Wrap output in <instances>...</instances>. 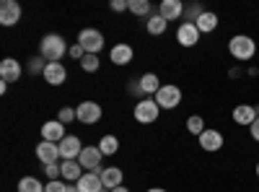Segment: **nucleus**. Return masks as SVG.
I'll return each mask as SVG.
<instances>
[{"mask_svg":"<svg viewBox=\"0 0 259 192\" xmlns=\"http://www.w3.org/2000/svg\"><path fill=\"white\" fill-rule=\"evenodd\" d=\"M177 42L182 47H194L200 42V29H197V24H189V21H184V24L179 26V31H177Z\"/></svg>","mask_w":259,"mask_h":192,"instance_id":"10","label":"nucleus"},{"mask_svg":"<svg viewBox=\"0 0 259 192\" xmlns=\"http://www.w3.org/2000/svg\"><path fill=\"white\" fill-rule=\"evenodd\" d=\"M187 130H189L192 135H197V138H200V135L207 130V127H205V120H202L200 114H192V117L187 120Z\"/></svg>","mask_w":259,"mask_h":192,"instance_id":"27","label":"nucleus"},{"mask_svg":"<svg viewBox=\"0 0 259 192\" xmlns=\"http://www.w3.org/2000/svg\"><path fill=\"white\" fill-rule=\"evenodd\" d=\"M60 166H62V179H68V182H78V179L83 177V166H80L75 159L62 161Z\"/></svg>","mask_w":259,"mask_h":192,"instance_id":"21","label":"nucleus"},{"mask_svg":"<svg viewBox=\"0 0 259 192\" xmlns=\"http://www.w3.org/2000/svg\"><path fill=\"white\" fill-rule=\"evenodd\" d=\"M166 26H168V21H166L163 16H158V13H153V16H148V24H145L148 34H153V36H158V34H163V31H166Z\"/></svg>","mask_w":259,"mask_h":192,"instance_id":"23","label":"nucleus"},{"mask_svg":"<svg viewBox=\"0 0 259 192\" xmlns=\"http://www.w3.org/2000/svg\"><path fill=\"white\" fill-rule=\"evenodd\" d=\"M130 94H143V89H140V78H133V81H130Z\"/></svg>","mask_w":259,"mask_h":192,"instance_id":"37","label":"nucleus"},{"mask_svg":"<svg viewBox=\"0 0 259 192\" xmlns=\"http://www.w3.org/2000/svg\"><path fill=\"white\" fill-rule=\"evenodd\" d=\"M57 145H60V159H62V161L78 159V156H80V151H83V143H80V138H78V135H65V140H62V143H57Z\"/></svg>","mask_w":259,"mask_h":192,"instance_id":"9","label":"nucleus"},{"mask_svg":"<svg viewBox=\"0 0 259 192\" xmlns=\"http://www.w3.org/2000/svg\"><path fill=\"white\" fill-rule=\"evenodd\" d=\"M158 112H161V106L156 104V99H140L135 104V120L140 125H153L158 120Z\"/></svg>","mask_w":259,"mask_h":192,"instance_id":"6","label":"nucleus"},{"mask_svg":"<svg viewBox=\"0 0 259 192\" xmlns=\"http://www.w3.org/2000/svg\"><path fill=\"white\" fill-rule=\"evenodd\" d=\"M45 81L50 83V86H62L65 78H68V70H65L62 62H47V68H45Z\"/></svg>","mask_w":259,"mask_h":192,"instance_id":"15","label":"nucleus"},{"mask_svg":"<svg viewBox=\"0 0 259 192\" xmlns=\"http://www.w3.org/2000/svg\"><path fill=\"white\" fill-rule=\"evenodd\" d=\"M99 151H101L104 156H114V153L119 151V140H117L114 135H104V138L99 140Z\"/></svg>","mask_w":259,"mask_h":192,"instance_id":"25","label":"nucleus"},{"mask_svg":"<svg viewBox=\"0 0 259 192\" xmlns=\"http://www.w3.org/2000/svg\"><path fill=\"white\" fill-rule=\"evenodd\" d=\"M65 192H80V189H78V184H68V187H65Z\"/></svg>","mask_w":259,"mask_h":192,"instance_id":"39","label":"nucleus"},{"mask_svg":"<svg viewBox=\"0 0 259 192\" xmlns=\"http://www.w3.org/2000/svg\"><path fill=\"white\" fill-rule=\"evenodd\" d=\"M256 177H259V161H256Z\"/></svg>","mask_w":259,"mask_h":192,"instance_id":"42","label":"nucleus"},{"mask_svg":"<svg viewBox=\"0 0 259 192\" xmlns=\"http://www.w3.org/2000/svg\"><path fill=\"white\" fill-rule=\"evenodd\" d=\"M197 29H200V34L215 31V29H218V16H215L212 11H205V13L197 18Z\"/></svg>","mask_w":259,"mask_h":192,"instance_id":"22","label":"nucleus"},{"mask_svg":"<svg viewBox=\"0 0 259 192\" xmlns=\"http://www.w3.org/2000/svg\"><path fill=\"white\" fill-rule=\"evenodd\" d=\"M45 68H47V60L41 57V55L29 60V73H31V75H36V73H45Z\"/></svg>","mask_w":259,"mask_h":192,"instance_id":"30","label":"nucleus"},{"mask_svg":"<svg viewBox=\"0 0 259 192\" xmlns=\"http://www.w3.org/2000/svg\"><path fill=\"white\" fill-rule=\"evenodd\" d=\"M57 120H60L62 125L73 122V120H75V109H70V106H62V109H60V114H57Z\"/></svg>","mask_w":259,"mask_h":192,"instance_id":"32","label":"nucleus"},{"mask_svg":"<svg viewBox=\"0 0 259 192\" xmlns=\"http://www.w3.org/2000/svg\"><path fill=\"white\" fill-rule=\"evenodd\" d=\"M21 62L18 60H13V57H6L3 62H0V81L3 83H16L18 78H21Z\"/></svg>","mask_w":259,"mask_h":192,"instance_id":"12","label":"nucleus"},{"mask_svg":"<svg viewBox=\"0 0 259 192\" xmlns=\"http://www.w3.org/2000/svg\"><path fill=\"white\" fill-rule=\"evenodd\" d=\"M75 184H78V189H80V192H101V189H104L101 177H99V174H94V172H85Z\"/></svg>","mask_w":259,"mask_h":192,"instance_id":"19","label":"nucleus"},{"mask_svg":"<svg viewBox=\"0 0 259 192\" xmlns=\"http://www.w3.org/2000/svg\"><path fill=\"white\" fill-rule=\"evenodd\" d=\"M70 57H75V60H78V62H80V60H83V57H85V50H83V47H80V45H78V42H75V45H73V47H70Z\"/></svg>","mask_w":259,"mask_h":192,"instance_id":"36","label":"nucleus"},{"mask_svg":"<svg viewBox=\"0 0 259 192\" xmlns=\"http://www.w3.org/2000/svg\"><path fill=\"white\" fill-rule=\"evenodd\" d=\"M78 45L85 50V55H99L104 47V34L99 29H83L78 34Z\"/></svg>","mask_w":259,"mask_h":192,"instance_id":"5","label":"nucleus"},{"mask_svg":"<svg viewBox=\"0 0 259 192\" xmlns=\"http://www.w3.org/2000/svg\"><path fill=\"white\" fill-rule=\"evenodd\" d=\"M145 192H166V189H161V187H150V189H145Z\"/></svg>","mask_w":259,"mask_h":192,"instance_id":"40","label":"nucleus"},{"mask_svg":"<svg viewBox=\"0 0 259 192\" xmlns=\"http://www.w3.org/2000/svg\"><path fill=\"white\" fill-rule=\"evenodd\" d=\"M101 159H104V153L99 151V145H83V151L78 156V164L85 169V172L101 174L104 172V169H101Z\"/></svg>","mask_w":259,"mask_h":192,"instance_id":"3","label":"nucleus"},{"mask_svg":"<svg viewBox=\"0 0 259 192\" xmlns=\"http://www.w3.org/2000/svg\"><path fill=\"white\" fill-rule=\"evenodd\" d=\"M21 21V6L16 0H3L0 3V24L3 26H16Z\"/></svg>","mask_w":259,"mask_h":192,"instance_id":"8","label":"nucleus"},{"mask_svg":"<svg viewBox=\"0 0 259 192\" xmlns=\"http://www.w3.org/2000/svg\"><path fill=\"white\" fill-rule=\"evenodd\" d=\"M259 117V106H251V104H239L233 109V122L236 125H249L251 127V122Z\"/></svg>","mask_w":259,"mask_h":192,"instance_id":"16","label":"nucleus"},{"mask_svg":"<svg viewBox=\"0 0 259 192\" xmlns=\"http://www.w3.org/2000/svg\"><path fill=\"white\" fill-rule=\"evenodd\" d=\"M65 182H60V179H50L47 184H45V192H65Z\"/></svg>","mask_w":259,"mask_h":192,"instance_id":"34","label":"nucleus"},{"mask_svg":"<svg viewBox=\"0 0 259 192\" xmlns=\"http://www.w3.org/2000/svg\"><path fill=\"white\" fill-rule=\"evenodd\" d=\"M36 159L41 161V164H57V159H60V145L57 143H50V140H41L39 145H36Z\"/></svg>","mask_w":259,"mask_h":192,"instance_id":"14","label":"nucleus"},{"mask_svg":"<svg viewBox=\"0 0 259 192\" xmlns=\"http://www.w3.org/2000/svg\"><path fill=\"white\" fill-rule=\"evenodd\" d=\"M140 89H143V94H158V89H161L158 75H156V73H145V75H140Z\"/></svg>","mask_w":259,"mask_h":192,"instance_id":"24","label":"nucleus"},{"mask_svg":"<svg viewBox=\"0 0 259 192\" xmlns=\"http://www.w3.org/2000/svg\"><path fill=\"white\" fill-rule=\"evenodd\" d=\"M80 68H83L85 73H96V70H99V55H85V57L80 60Z\"/></svg>","mask_w":259,"mask_h":192,"instance_id":"29","label":"nucleus"},{"mask_svg":"<svg viewBox=\"0 0 259 192\" xmlns=\"http://www.w3.org/2000/svg\"><path fill=\"white\" fill-rule=\"evenodd\" d=\"M112 11H117V13H122V11H130V0H112V6H109Z\"/></svg>","mask_w":259,"mask_h":192,"instance_id":"35","label":"nucleus"},{"mask_svg":"<svg viewBox=\"0 0 259 192\" xmlns=\"http://www.w3.org/2000/svg\"><path fill=\"white\" fill-rule=\"evenodd\" d=\"M112 192H130L127 187H117V189H112Z\"/></svg>","mask_w":259,"mask_h":192,"instance_id":"41","label":"nucleus"},{"mask_svg":"<svg viewBox=\"0 0 259 192\" xmlns=\"http://www.w3.org/2000/svg\"><path fill=\"white\" fill-rule=\"evenodd\" d=\"M130 11H133L135 16H153V13H150L153 6H150L148 0H130Z\"/></svg>","mask_w":259,"mask_h":192,"instance_id":"28","label":"nucleus"},{"mask_svg":"<svg viewBox=\"0 0 259 192\" xmlns=\"http://www.w3.org/2000/svg\"><path fill=\"white\" fill-rule=\"evenodd\" d=\"M158 16H163L166 21H177L184 16V8L179 0H161V6H158Z\"/></svg>","mask_w":259,"mask_h":192,"instance_id":"18","label":"nucleus"},{"mask_svg":"<svg viewBox=\"0 0 259 192\" xmlns=\"http://www.w3.org/2000/svg\"><path fill=\"white\" fill-rule=\"evenodd\" d=\"M101 114H104V109L96 101H80L78 109H75V120L83 122V125H96L101 120Z\"/></svg>","mask_w":259,"mask_h":192,"instance_id":"7","label":"nucleus"},{"mask_svg":"<svg viewBox=\"0 0 259 192\" xmlns=\"http://www.w3.org/2000/svg\"><path fill=\"white\" fill-rule=\"evenodd\" d=\"M41 140H50V143H62L65 140V125L60 120H50L41 125Z\"/></svg>","mask_w":259,"mask_h":192,"instance_id":"13","label":"nucleus"},{"mask_svg":"<svg viewBox=\"0 0 259 192\" xmlns=\"http://www.w3.org/2000/svg\"><path fill=\"white\" fill-rule=\"evenodd\" d=\"M99 177H101L104 189H117V187H122V179H124V174H122L119 166H106Z\"/></svg>","mask_w":259,"mask_h":192,"instance_id":"17","label":"nucleus"},{"mask_svg":"<svg viewBox=\"0 0 259 192\" xmlns=\"http://www.w3.org/2000/svg\"><path fill=\"white\" fill-rule=\"evenodd\" d=\"M228 52H231L233 60L246 62V60H251V57L256 55V42H254L251 36H246V34H236V36H231V42H228Z\"/></svg>","mask_w":259,"mask_h":192,"instance_id":"2","label":"nucleus"},{"mask_svg":"<svg viewBox=\"0 0 259 192\" xmlns=\"http://www.w3.org/2000/svg\"><path fill=\"white\" fill-rule=\"evenodd\" d=\"M18 192H45V184H41L36 177H24L18 182Z\"/></svg>","mask_w":259,"mask_h":192,"instance_id":"26","label":"nucleus"},{"mask_svg":"<svg viewBox=\"0 0 259 192\" xmlns=\"http://www.w3.org/2000/svg\"><path fill=\"white\" fill-rule=\"evenodd\" d=\"M200 148L207 153H215V151H221L223 148V133L218 130H212V127H207V130L200 135Z\"/></svg>","mask_w":259,"mask_h":192,"instance_id":"11","label":"nucleus"},{"mask_svg":"<svg viewBox=\"0 0 259 192\" xmlns=\"http://www.w3.org/2000/svg\"><path fill=\"white\" fill-rule=\"evenodd\" d=\"M202 13H205V11H202V6H189V8L184 11V16H187L189 24H197V18H200Z\"/></svg>","mask_w":259,"mask_h":192,"instance_id":"31","label":"nucleus"},{"mask_svg":"<svg viewBox=\"0 0 259 192\" xmlns=\"http://www.w3.org/2000/svg\"><path fill=\"white\" fill-rule=\"evenodd\" d=\"M133 55L135 52H133V47H130V45H114L112 52H109L114 65H127V62H133Z\"/></svg>","mask_w":259,"mask_h":192,"instance_id":"20","label":"nucleus"},{"mask_svg":"<svg viewBox=\"0 0 259 192\" xmlns=\"http://www.w3.org/2000/svg\"><path fill=\"white\" fill-rule=\"evenodd\" d=\"M68 52L70 50H68V45H65V39L60 34H45L41 42H39V55L47 62H60Z\"/></svg>","mask_w":259,"mask_h":192,"instance_id":"1","label":"nucleus"},{"mask_svg":"<svg viewBox=\"0 0 259 192\" xmlns=\"http://www.w3.org/2000/svg\"><path fill=\"white\" fill-rule=\"evenodd\" d=\"M101 192H112V189H101Z\"/></svg>","mask_w":259,"mask_h":192,"instance_id":"43","label":"nucleus"},{"mask_svg":"<svg viewBox=\"0 0 259 192\" xmlns=\"http://www.w3.org/2000/svg\"><path fill=\"white\" fill-rule=\"evenodd\" d=\"M45 174H47L50 179H57V177H62V166H60V164H47V166H45Z\"/></svg>","mask_w":259,"mask_h":192,"instance_id":"33","label":"nucleus"},{"mask_svg":"<svg viewBox=\"0 0 259 192\" xmlns=\"http://www.w3.org/2000/svg\"><path fill=\"white\" fill-rule=\"evenodd\" d=\"M249 130H251V138H254V140L259 143V117H256V120L251 122V127H249Z\"/></svg>","mask_w":259,"mask_h":192,"instance_id":"38","label":"nucleus"},{"mask_svg":"<svg viewBox=\"0 0 259 192\" xmlns=\"http://www.w3.org/2000/svg\"><path fill=\"white\" fill-rule=\"evenodd\" d=\"M156 104L161 109H177L182 104V89L174 86V83H166V86H161L158 94H156Z\"/></svg>","mask_w":259,"mask_h":192,"instance_id":"4","label":"nucleus"}]
</instances>
